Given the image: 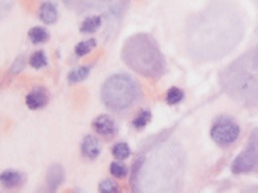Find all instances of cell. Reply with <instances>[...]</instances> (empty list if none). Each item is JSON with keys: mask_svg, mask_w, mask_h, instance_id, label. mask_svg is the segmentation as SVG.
Segmentation results:
<instances>
[{"mask_svg": "<svg viewBox=\"0 0 258 193\" xmlns=\"http://www.w3.org/2000/svg\"><path fill=\"white\" fill-rule=\"evenodd\" d=\"M246 34V16L234 1H210L183 23L182 44L193 62H216L230 55Z\"/></svg>", "mask_w": 258, "mask_h": 193, "instance_id": "6da1fadb", "label": "cell"}, {"mask_svg": "<svg viewBox=\"0 0 258 193\" xmlns=\"http://www.w3.org/2000/svg\"><path fill=\"white\" fill-rule=\"evenodd\" d=\"M171 131L151 137L138 151L131 169L133 193H185L188 154Z\"/></svg>", "mask_w": 258, "mask_h": 193, "instance_id": "7a4b0ae2", "label": "cell"}, {"mask_svg": "<svg viewBox=\"0 0 258 193\" xmlns=\"http://www.w3.org/2000/svg\"><path fill=\"white\" fill-rule=\"evenodd\" d=\"M222 92L246 109H258V44L230 61L219 71Z\"/></svg>", "mask_w": 258, "mask_h": 193, "instance_id": "3957f363", "label": "cell"}, {"mask_svg": "<svg viewBox=\"0 0 258 193\" xmlns=\"http://www.w3.org/2000/svg\"><path fill=\"white\" fill-rule=\"evenodd\" d=\"M122 59L130 69L143 78L161 79L167 72V59L157 40L148 33H137L124 41Z\"/></svg>", "mask_w": 258, "mask_h": 193, "instance_id": "277c9868", "label": "cell"}, {"mask_svg": "<svg viewBox=\"0 0 258 193\" xmlns=\"http://www.w3.org/2000/svg\"><path fill=\"white\" fill-rule=\"evenodd\" d=\"M144 93L140 82L134 76L117 72L103 80L101 86V100L103 106L119 116L130 114L141 103Z\"/></svg>", "mask_w": 258, "mask_h": 193, "instance_id": "5b68a950", "label": "cell"}, {"mask_svg": "<svg viewBox=\"0 0 258 193\" xmlns=\"http://www.w3.org/2000/svg\"><path fill=\"white\" fill-rule=\"evenodd\" d=\"M240 133L241 128L237 124L236 120L226 114H220L214 119L209 131L214 144L220 148H229L233 145L238 140Z\"/></svg>", "mask_w": 258, "mask_h": 193, "instance_id": "8992f818", "label": "cell"}, {"mask_svg": "<svg viewBox=\"0 0 258 193\" xmlns=\"http://www.w3.org/2000/svg\"><path fill=\"white\" fill-rule=\"evenodd\" d=\"M230 169L234 175L258 173V127L251 131L246 148L233 159Z\"/></svg>", "mask_w": 258, "mask_h": 193, "instance_id": "52a82bcc", "label": "cell"}, {"mask_svg": "<svg viewBox=\"0 0 258 193\" xmlns=\"http://www.w3.org/2000/svg\"><path fill=\"white\" fill-rule=\"evenodd\" d=\"M92 128L96 134L103 137L104 140H112L117 134V125L112 116L109 114H99L93 119Z\"/></svg>", "mask_w": 258, "mask_h": 193, "instance_id": "ba28073f", "label": "cell"}, {"mask_svg": "<svg viewBox=\"0 0 258 193\" xmlns=\"http://www.w3.org/2000/svg\"><path fill=\"white\" fill-rule=\"evenodd\" d=\"M48 102H50V93L43 86L33 89L26 97V104L30 110H40L45 107Z\"/></svg>", "mask_w": 258, "mask_h": 193, "instance_id": "9c48e42d", "label": "cell"}, {"mask_svg": "<svg viewBox=\"0 0 258 193\" xmlns=\"http://www.w3.org/2000/svg\"><path fill=\"white\" fill-rule=\"evenodd\" d=\"M101 143L99 140L92 134L83 137L82 140V144H80V152L85 158L88 159H96L101 155Z\"/></svg>", "mask_w": 258, "mask_h": 193, "instance_id": "30bf717a", "label": "cell"}, {"mask_svg": "<svg viewBox=\"0 0 258 193\" xmlns=\"http://www.w3.org/2000/svg\"><path fill=\"white\" fill-rule=\"evenodd\" d=\"M0 181H1V185L3 188L6 189H19L24 182V176L23 173H20L19 170H4L0 176Z\"/></svg>", "mask_w": 258, "mask_h": 193, "instance_id": "8fae6325", "label": "cell"}, {"mask_svg": "<svg viewBox=\"0 0 258 193\" xmlns=\"http://www.w3.org/2000/svg\"><path fill=\"white\" fill-rule=\"evenodd\" d=\"M58 10L52 1H43L38 9V17L45 24H54L58 20Z\"/></svg>", "mask_w": 258, "mask_h": 193, "instance_id": "7c38bea8", "label": "cell"}, {"mask_svg": "<svg viewBox=\"0 0 258 193\" xmlns=\"http://www.w3.org/2000/svg\"><path fill=\"white\" fill-rule=\"evenodd\" d=\"M103 17L102 16H89L86 17L82 23H80V27H79V31L80 33H85V34H90V33H95L101 28L102 25V20Z\"/></svg>", "mask_w": 258, "mask_h": 193, "instance_id": "4fadbf2b", "label": "cell"}, {"mask_svg": "<svg viewBox=\"0 0 258 193\" xmlns=\"http://www.w3.org/2000/svg\"><path fill=\"white\" fill-rule=\"evenodd\" d=\"M89 72L90 67H88V65L72 68L68 72V83H78V82L85 80L89 76Z\"/></svg>", "mask_w": 258, "mask_h": 193, "instance_id": "5bb4252c", "label": "cell"}, {"mask_svg": "<svg viewBox=\"0 0 258 193\" xmlns=\"http://www.w3.org/2000/svg\"><path fill=\"white\" fill-rule=\"evenodd\" d=\"M28 38L33 44H43L50 40V33L45 30L44 27L35 25L28 31Z\"/></svg>", "mask_w": 258, "mask_h": 193, "instance_id": "9a60e30c", "label": "cell"}, {"mask_svg": "<svg viewBox=\"0 0 258 193\" xmlns=\"http://www.w3.org/2000/svg\"><path fill=\"white\" fill-rule=\"evenodd\" d=\"M153 120V113L148 110V109H141L137 116H135L134 119H133V121H131V124L134 127L135 130H141V128H144L150 121Z\"/></svg>", "mask_w": 258, "mask_h": 193, "instance_id": "2e32d148", "label": "cell"}, {"mask_svg": "<svg viewBox=\"0 0 258 193\" xmlns=\"http://www.w3.org/2000/svg\"><path fill=\"white\" fill-rule=\"evenodd\" d=\"M112 155L116 158V161H124L131 155V149L129 147L127 143H116L112 147Z\"/></svg>", "mask_w": 258, "mask_h": 193, "instance_id": "e0dca14e", "label": "cell"}, {"mask_svg": "<svg viewBox=\"0 0 258 193\" xmlns=\"http://www.w3.org/2000/svg\"><path fill=\"white\" fill-rule=\"evenodd\" d=\"M48 61H47V57H45L44 51H34L33 54L28 58V65L34 69H41L47 67Z\"/></svg>", "mask_w": 258, "mask_h": 193, "instance_id": "ac0fdd59", "label": "cell"}, {"mask_svg": "<svg viewBox=\"0 0 258 193\" xmlns=\"http://www.w3.org/2000/svg\"><path fill=\"white\" fill-rule=\"evenodd\" d=\"M183 99H185V92L182 91L181 88H178V86L169 88L167 95H165V100H167V103L171 104V106L178 104V103L182 102Z\"/></svg>", "mask_w": 258, "mask_h": 193, "instance_id": "d6986e66", "label": "cell"}, {"mask_svg": "<svg viewBox=\"0 0 258 193\" xmlns=\"http://www.w3.org/2000/svg\"><path fill=\"white\" fill-rule=\"evenodd\" d=\"M96 47V40L95 38H89L85 41H80L75 46V55L77 57H85L88 55L90 51Z\"/></svg>", "mask_w": 258, "mask_h": 193, "instance_id": "ffe728a7", "label": "cell"}, {"mask_svg": "<svg viewBox=\"0 0 258 193\" xmlns=\"http://www.w3.org/2000/svg\"><path fill=\"white\" fill-rule=\"evenodd\" d=\"M110 175L117 178V179H123L129 175V169L120 161H113L110 164Z\"/></svg>", "mask_w": 258, "mask_h": 193, "instance_id": "44dd1931", "label": "cell"}, {"mask_svg": "<svg viewBox=\"0 0 258 193\" xmlns=\"http://www.w3.org/2000/svg\"><path fill=\"white\" fill-rule=\"evenodd\" d=\"M98 189H99V193H119V186L112 179H103L99 183Z\"/></svg>", "mask_w": 258, "mask_h": 193, "instance_id": "7402d4cb", "label": "cell"}, {"mask_svg": "<svg viewBox=\"0 0 258 193\" xmlns=\"http://www.w3.org/2000/svg\"><path fill=\"white\" fill-rule=\"evenodd\" d=\"M26 65H27V58L24 57V55H19V57L13 61V64H11L10 72L11 73H19V72H22L23 69H24Z\"/></svg>", "mask_w": 258, "mask_h": 193, "instance_id": "603a6c76", "label": "cell"}, {"mask_svg": "<svg viewBox=\"0 0 258 193\" xmlns=\"http://www.w3.org/2000/svg\"><path fill=\"white\" fill-rule=\"evenodd\" d=\"M238 193H258V185H248L244 186L243 189H240Z\"/></svg>", "mask_w": 258, "mask_h": 193, "instance_id": "cb8c5ba5", "label": "cell"}]
</instances>
